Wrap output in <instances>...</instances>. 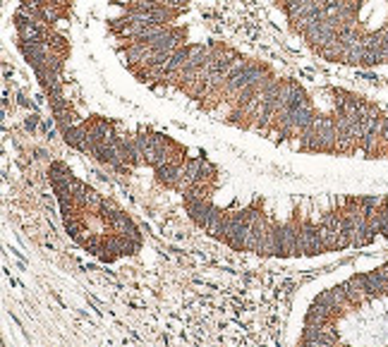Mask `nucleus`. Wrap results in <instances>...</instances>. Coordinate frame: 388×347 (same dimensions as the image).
<instances>
[{
  "mask_svg": "<svg viewBox=\"0 0 388 347\" xmlns=\"http://www.w3.org/2000/svg\"><path fill=\"white\" fill-rule=\"evenodd\" d=\"M17 34H19V41L22 43H41V41H46V27L34 24V22L17 27Z\"/></svg>",
  "mask_w": 388,
  "mask_h": 347,
  "instance_id": "obj_1",
  "label": "nucleus"
},
{
  "mask_svg": "<svg viewBox=\"0 0 388 347\" xmlns=\"http://www.w3.org/2000/svg\"><path fill=\"white\" fill-rule=\"evenodd\" d=\"M51 110H53V115H60V113H65V110H70V103L65 101L63 93L51 96Z\"/></svg>",
  "mask_w": 388,
  "mask_h": 347,
  "instance_id": "obj_2",
  "label": "nucleus"
},
{
  "mask_svg": "<svg viewBox=\"0 0 388 347\" xmlns=\"http://www.w3.org/2000/svg\"><path fill=\"white\" fill-rule=\"evenodd\" d=\"M247 65H249V63H247V60H242V58H235L233 63L228 65V70H226L228 79H230V77H235V74H237V72H242V70H244V67H247Z\"/></svg>",
  "mask_w": 388,
  "mask_h": 347,
  "instance_id": "obj_3",
  "label": "nucleus"
},
{
  "mask_svg": "<svg viewBox=\"0 0 388 347\" xmlns=\"http://www.w3.org/2000/svg\"><path fill=\"white\" fill-rule=\"evenodd\" d=\"M185 3H187V0H163V5H165L168 10H170V12H175V10H180L182 5H185Z\"/></svg>",
  "mask_w": 388,
  "mask_h": 347,
  "instance_id": "obj_4",
  "label": "nucleus"
},
{
  "mask_svg": "<svg viewBox=\"0 0 388 347\" xmlns=\"http://www.w3.org/2000/svg\"><path fill=\"white\" fill-rule=\"evenodd\" d=\"M24 127L31 129V132H34V129L38 127V115H36V113H34V115H29V118L24 120Z\"/></svg>",
  "mask_w": 388,
  "mask_h": 347,
  "instance_id": "obj_5",
  "label": "nucleus"
}]
</instances>
